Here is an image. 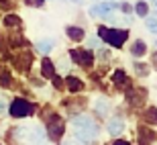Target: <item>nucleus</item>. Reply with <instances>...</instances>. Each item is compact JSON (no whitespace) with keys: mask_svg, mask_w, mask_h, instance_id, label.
Instances as JSON below:
<instances>
[{"mask_svg":"<svg viewBox=\"0 0 157 145\" xmlns=\"http://www.w3.org/2000/svg\"><path fill=\"white\" fill-rule=\"evenodd\" d=\"M71 127L78 133V139L80 141H94L96 139L98 127L94 125L92 119H88V116H74L71 119Z\"/></svg>","mask_w":157,"mask_h":145,"instance_id":"nucleus-1","label":"nucleus"},{"mask_svg":"<svg viewBox=\"0 0 157 145\" xmlns=\"http://www.w3.org/2000/svg\"><path fill=\"white\" fill-rule=\"evenodd\" d=\"M98 35L102 37L104 41H108L110 45L121 47L122 43L127 41L128 33H127V31H121V29H106V27H98Z\"/></svg>","mask_w":157,"mask_h":145,"instance_id":"nucleus-2","label":"nucleus"},{"mask_svg":"<svg viewBox=\"0 0 157 145\" xmlns=\"http://www.w3.org/2000/svg\"><path fill=\"white\" fill-rule=\"evenodd\" d=\"M31 110H33V106H31L27 100H23V98H17V100H14V102L10 104V115H12V116H17V119L31 115Z\"/></svg>","mask_w":157,"mask_h":145,"instance_id":"nucleus-3","label":"nucleus"},{"mask_svg":"<svg viewBox=\"0 0 157 145\" xmlns=\"http://www.w3.org/2000/svg\"><path fill=\"white\" fill-rule=\"evenodd\" d=\"M65 131V125H63V119L57 115H53L51 119H49V135H51L53 139H59L61 135H63Z\"/></svg>","mask_w":157,"mask_h":145,"instance_id":"nucleus-4","label":"nucleus"},{"mask_svg":"<svg viewBox=\"0 0 157 145\" xmlns=\"http://www.w3.org/2000/svg\"><path fill=\"white\" fill-rule=\"evenodd\" d=\"M71 59L78 61L80 65H86V68L94 64V55L90 51H82V49H71Z\"/></svg>","mask_w":157,"mask_h":145,"instance_id":"nucleus-5","label":"nucleus"},{"mask_svg":"<svg viewBox=\"0 0 157 145\" xmlns=\"http://www.w3.org/2000/svg\"><path fill=\"white\" fill-rule=\"evenodd\" d=\"M112 10H114V4H112V2H102V4L92 6V8H90V14H92V17H108Z\"/></svg>","mask_w":157,"mask_h":145,"instance_id":"nucleus-6","label":"nucleus"},{"mask_svg":"<svg viewBox=\"0 0 157 145\" xmlns=\"http://www.w3.org/2000/svg\"><path fill=\"white\" fill-rule=\"evenodd\" d=\"M153 139H155V133H153L151 129H147V127L139 129V143L141 145H151Z\"/></svg>","mask_w":157,"mask_h":145,"instance_id":"nucleus-7","label":"nucleus"},{"mask_svg":"<svg viewBox=\"0 0 157 145\" xmlns=\"http://www.w3.org/2000/svg\"><path fill=\"white\" fill-rule=\"evenodd\" d=\"M127 98H128L131 104H139V102H143V98H145V90H128Z\"/></svg>","mask_w":157,"mask_h":145,"instance_id":"nucleus-8","label":"nucleus"},{"mask_svg":"<svg viewBox=\"0 0 157 145\" xmlns=\"http://www.w3.org/2000/svg\"><path fill=\"white\" fill-rule=\"evenodd\" d=\"M41 68H43V76H45V78H53V76H55V65H53V61L51 59H43V64H41Z\"/></svg>","mask_w":157,"mask_h":145,"instance_id":"nucleus-9","label":"nucleus"},{"mask_svg":"<svg viewBox=\"0 0 157 145\" xmlns=\"http://www.w3.org/2000/svg\"><path fill=\"white\" fill-rule=\"evenodd\" d=\"M122 129H124V123H122L121 119H112V121H108V133L117 135V133H121Z\"/></svg>","mask_w":157,"mask_h":145,"instance_id":"nucleus-10","label":"nucleus"},{"mask_svg":"<svg viewBox=\"0 0 157 145\" xmlns=\"http://www.w3.org/2000/svg\"><path fill=\"white\" fill-rule=\"evenodd\" d=\"M31 59H33V55H31L29 51H23L21 55H18V59H17L18 68H23V70H27V68L31 65Z\"/></svg>","mask_w":157,"mask_h":145,"instance_id":"nucleus-11","label":"nucleus"},{"mask_svg":"<svg viewBox=\"0 0 157 145\" xmlns=\"http://www.w3.org/2000/svg\"><path fill=\"white\" fill-rule=\"evenodd\" d=\"M147 51V45L143 43V41H135V45L131 47V53H133L135 57H141V55H145Z\"/></svg>","mask_w":157,"mask_h":145,"instance_id":"nucleus-12","label":"nucleus"},{"mask_svg":"<svg viewBox=\"0 0 157 145\" xmlns=\"http://www.w3.org/2000/svg\"><path fill=\"white\" fill-rule=\"evenodd\" d=\"M67 37L74 41H82L84 39V29H78V27H67Z\"/></svg>","mask_w":157,"mask_h":145,"instance_id":"nucleus-13","label":"nucleus"},{"mask_svg":"<svg viewBox=\"0 0 157 145\" xmlns=\"http://www.w3.org/2000/svg\"><path fill=\"white\" fill-rule=\"evenodd\" d=\"M67 88H70L71 92H80L82 88H84V84H82V80H78V78L70 76V78H67Z\"/></svg>","mask_w":157,"mask_h":145,"instance_id":"nucleus-14","label":"nucleus"},{"mask_svg":"<svg viewBox=\"0 0 157 145\" xmlns=\"http://www.w3.org/2000/svg\"><path fill=\"white\" fill-rule=\"evenodd\" d=\"M145 121L149 123V125H157V108H147L145 110Z\"/></svg>","mask_w":157,"mask_h":145,"instance_id":"nucleus-15","label":"nucleus"},{"mask_svg":"<svg viewBox=\"0 0 157 145\" xmlns=\"http://www.w3.org/2000/svg\"><path fill=\"white\" fill-rule=\"evenodd\" d=\"M112 82H114V84H118V86H124V84H127V76H124V72H114V76H112Z\"/></svg>","mask_w":157,"mask_h":145,"instance_id":"nucleus-16","label":"nucleus"},{"mask_svg":"<svg viewBox=\"0 0 157 145\" xmlns=\"http://www.w3.org/2000/svg\"><path fill=\"white\" fill-rule=\"evenodd\" d=\"M4 25L6 27H18V25H21V18H18L17 14H8V17L4 18Z\"/></svg>","mask_w":157,"mask_h":145,"instance_id":"nucleus-17","label":"nucleus"},{"mask_svg":"<svg viewBox=\"0 0 157 145\" xmlns=\"http://www.w3.org/2000/svg\"><path fill=\"white\" fill-rule=\"evenodd\" d=\"M51 47H53V41H37V49L43 53L51 51Z\"/></svg>","mask_w":157,"mask_h":145,"instance_id":"nucleus-18","label":"nucleus"},{"mask_svg":"<svg viewBox=\"0 0 157 145\" xmlns=\"http://www.w3.org/2000/svg\"><path fill=\"white\" fill-rule=\"evenodd\" d=\"M33 141H37V143H43V141H45V135H43L41 127H35V129H33Z\"/></svg>","mask_w":157,"mask_h":145,"instance_id":"nucleus-19","label":"nucleus"},{"mask_svg":"<svg viewBox=\"0 0 157 145\" xmlns=\"http://www.w3.org/2000/svg\"><path fill=\"white\" fill-rule=\"evenodd\" d=\"M135 10H137V14H139V17H147V4H145V2H137Z\"/></svg>","mask_w":157,"mask_h":145,"instance_id":"nucleus-20","label":"nucleus"},{"mask_svg":"<svg viewBox=\"0 0 157 145\" xmlns=\"http://www.w3.org/2000/svg\"><path fill=\"white\" fill-rule=\"evenodd\" d=\"M147 27L151 33H157V17H149L147 18Z\"/></svg>","mask_w":157,"mask_h":145,"instance_id":"nucleus-21","label":"nucleus"},{"mask_svg":"<svg viewBox=\"0 0 157 145\" xmlns=\"http://www.w3.org/2000/svg\"><path fill=\"white\" fill-rule=\"evenodd\" d=\"M96 110H98V112H102V115H104L106 110H108V104H106L104 100H98V102H96Z\"/></svg>","mask_w":157,"mask_h":145,"instance_id":"nucleus-22","label":"nucleus"},{"mask_svg":"<svg viewBox=\"0 0 157 145\" xmlns=\"http://www.w3.org/2000/svg\"><path fill=\"white\" fill-rule=\"evenodd\" d=\"M0 82H4V84H2V86H10V76L6 74V72H0Z\"/></svg>","mask_w":157,"mask_h":145,"instance_id":"nucleus-23","label":"nucleus"},{"mask_svg":"<svg viewBox=\"0 0 157 145\" xmlns=\"http://www.w3.org/2000/svg\"><path fill=\"white\" fill-rule=\"evenodd\" d=\"M135 68H137V74H139V76H147V72H149V70H147V65H143V64H137Z\"/></svg>","mask_w":157,"mask_h":145,"instance_id":"nucleus-24","label":"nucleus"},{"mask_svg":"<svg viewBox=\"0 0 157 145\" xmlns=\"http://www.w3.org/2000/svg\"><path fill=\"white\" fill-rule=\"evenodd\" d=\"M43 2L45 0H27V4H31V6H43Z\"/></svg>","mask_w":157,"mask_h":145,"instance_id":"nucleus-25","label":"nucleus"},{"mask_svg":"<svg viewBox=\"0 0 157 145\" xmlns=\"http://www.w3.org/2000/svg\"><path fill=\"white\" fill-rule=\"evenodd\" d=\"M4 108H6V98L2 96V94H0V112H2Z\"/></svg>","mask_w":157,"mask_h":145,"instance_id":"nucleus-26","label":"nucleus"},{"mask_svg":"<svg viewBox=\"0 0 157 145\" xmlns=\"http://www.w3.org/2000/svg\"><path fill=\"white\" fill-rule=\"evenodd\" d=\"M53 82H55V88H61V86H63V82L59 80V78H55V76H53Z\"/></svg>","mask_w":157,"mask_h":145,"instance_id":"nucleus-27","label":"nucleus"},{"mask_svg":"<svg viewBox=\"0 0 157 145\" xmlns=\"http://www.w3.org/2000/svg\"><path fill=\"white\" fill-rule=\"evenodd\" d=\"M63 145H80L78 141H71V139H67V141H63Z\"/></svg>","mask_w":157,"mask_h":145,"instance_id":"nucleus-28","label":"nucleus"},{"mask_svg":"<svg viewBox=\"0 0 157 145\" xmlns=\"http://www.w3.org/2000/svg\"><path fill=\"white\" fill-rule=\"evenodd\" d=\"M114 145H128V143H127V141H122V139H117V141H114Z\"/></svg>","mask_w":157,"mask_h":145,"instance_id":"nucleus-29","label":"nucleus"},{"mask_svg":"<svg viewBox=\"0 0 157 145\" xmlns=\"http://www.w3.org/2000/svg\"><path fill=\"white\" fill-rule=\"evenodd\" d=\"M153 65H155V70H157V51L153 53Z\"/></svg>","mask_w":157,"mask_h":145,"instance_id":"nucleus-30","label":"nucleus"}]
</instances>
